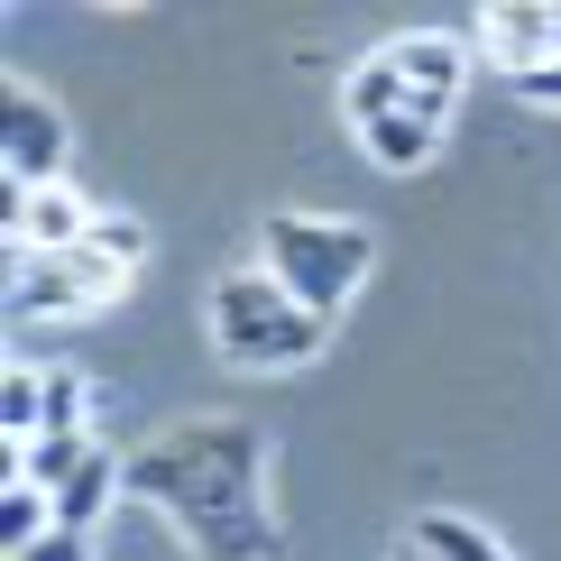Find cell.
I'll return each instance as SVG.
<instances>
[{
    "mask_svg": "<svg viewBox=\"0 0 561 561\" xmlns=\"http://www.w3.org/2000/svg\"><path fill=\"white\" fill-rule=\"evenodd\" d=\"M83 460H92V442H83V433H37V442H19V479L46 488V497H56V488L75 479Z\"/></svg>",
    "mask_w": 561,
    "mask_h": 561,
    "instance_id": "cell-13",
    "label": "cell"
},
{
    "mask_svg": "<svg viewBox=\"0 0 561 561\" xmlns=\"http://www.w3.org/2000/svg\"><path fill=\"white\" fill-rule=\"evenodd\" d=\"M0 433L10 442H37L46 433V368H0Z\"/></svg>",
    "mask_w": 561,
    "mask_h": 561,
    "instance_id": "cell-14",
    "label": "cell"
},
{
    "mask_svg": "<svg viewBox=\"0 0 561 561\" xmlns=\"http://www.w3.org/2000/svg\"><path fill=\"white\" fill-rule=\"evenodd\" d=\"M341 102H350V121H359V129H378V121H396V111L414 102V92H405V65H396V56H368L359 75L341 83Z\"/></svg>",
    "mask_w": 561,
    "mask_h": 561,
    "instance_id": "cell-10",
    "label": "cell"
},
{
    "mask_svg": "<svg viewBox=\"0 0 561 561\" xmlns=\"http://www.w3.org/2000/svg\"><path fill=\"white\" fill-rule=\"evenodd\" d=\"M19 561H92V534H46V543L19 552Z\"/></svg>",
    "mask_w": 561,
    "mask_h": 561,
    "instance_id": "cell-19",
    "label": "cell"
},
{
    "mask_svg": "<svg viewBox=\"0 0 561 561\" xmlns=\"http://www.w3.org/2000/svg\"><path fill=\"white\" fill-rule=\"evenodd\" d=\"M516 102H534V111H561V56H552V65H534V75H516Z\"/></svg>",
    "mask_w": 561,
    "mask_h": 561,
    "instance_id": "cell-18",
    "label": "cell"
},
{
    "mask_svg": "<svg viewBox=\"0 0 561 561\" xmlns=\"http://www.w3.org/2000/svg\"><path fill=\"white\" fill-rule=\"evenodd\" d=\"M433 138H442V121H433V111H396V121H378V129H368V157H378V167L387 175H414V167H424V157H433Z\"/></svg>",
    "mask_w": 561,
    "mask_h": 561,
    "instance_id": "cell-11",
    "label": "cell"
},
{
    "mask_svg": "<svg viewBox=\"0 0 561 561\" xmlns=\"http://www.w3.org/2000/svg\"><path fill=\"white\" fill-rule=\"evenodd\" d=\"M213 332H221V359L230 368H295V359L322 350L332 322L304 313L267 267H249V276H221V286H213Z\"/></svg>",
    "mask_w": 561,
    "mask_h": 561,
    "instance_id": "cell-3",
    "label": "cell"
},
{
    "mask_svg": "<svg viewBox=\"0 0 561 561\" xmlns=\"http://www.w3.org/2000/svg\"><path fill=\"white\" fill-rule=\"evenodd\" d=\"M387 56L405 65V92H414V111H433V121H451L460 83H470V46H460V37H396Z\"/></svg>",
    "mask_w": 561,
    "mask_h": 561,
    "instance_id": "cell-7",
    "label": "cell"
},
{
    "mask_svg": "<svg viewBox=\"0 0 561 561\" xmlns=\"http://www.w3.org/2000/svg\"><path fill=\"white\" fill-rule=\"evenodd\" d=\"M396 561H433V552H424V543H414V534H405V543H396Z\"/></svg>",
    "mask_w": 561,
    "mask_h": 561,
    "instance_id": "cell-20",
    "label": "cell"
},
{
    "mask_svg": "<svg viewBox=\"0 0 561 561\" xmlns=\"http://www.w3.org/2000/svg\"><path fill=\"white\" fill-rule=\"evenodd\" d=\"M92 249H102L111 267H138V259H148V221H121V213H102V221H92Z\"/></svg>",
    "mask_w": 561,
    "mask_h": 561,
    "instance_id": "cell-17",
    "label": "cell"
},
{
    "mask_svg": "<svg viewBox=\"0 0 561 561\" xmlns=\"http://www.w3.org/2000/svg\"><path fill=\"white\" fill-rule=\"evenodd\" d=\"M46 534H56V497H46V488H28V479L0 488V552L19 561V552H37Z\"/></svg>",
    "mask_w": 561,
    "mask_h": 561,
    "instance_id": "cell-12",
    "label": "cell"
},
{
    "mask_svg": "<svg viewBox=\"0 0 561 561\" xmlns=\"http://www.w3.org/2000/svg\"><path fill=\"white\" fill-rule=\"evenodd\" d=\"M259 249H267V276L304 304V313H322V322L350 304V286H359L368 259H378V240H368L359 221H313V213L259 221Z\"/></svg>",
    "mask_w": 561,
    "mask_h": 561,
    "instance_id": "cell-2",
    "label": "cell"
},
{
    "mask_svg": "<svg viewBox=\"0 0 561 561\" xmlns=\"http://www.w3.org/2000/svg\"><path fill=\"white\" fill-rule=\"evenodd\" d=\"M259 470H267V451H259L249 424H194V433H175L167 451L129 460V488L167 506L175 534L203 561H276V525H267Z\"/></svg>",
    "mask_w": 561,
    "mask_h": 561,
    "instance_id": "cell-1",
    "label": "cell"
},
{
    "mask_svg": "<svg viewBox=\"0 0 561 561\" xmlns=\"http://www.w3.org/2000/svg\"><path fill=\"white\" fill-rule=\"evenodd\" d=\"M479 46L506 65V75H534V65H552V10L497 0V10H479Z\"/></svg>",
    "mask_w": 561,
    "mask_h": 561,
    "instance_id": "cell-8",
    "label": "cell"
},
{
    "mask_svg": "<svg viewBox=\"0 0 561 561\" xmlns=\"http://www.w3.org/2000/svg\"><path fill=\"white\" fill-rule=\"evenodd\" d=\"M65 148H75V129L56 121V102L28 92V83H0V175L56 184L65 175Z\"/></svg>",
    "mask_w": 561,
    "mask_h": 561,
    "instance_id": "cell-5",
    "label": "cell"
},
{
    "mask_svg": "<svg viewBox=\"0 0 561 561\" xmlns=\"http://www.w3.org/2000/svg\"><path fill=\"white\" fill-rule=\"evenodd\" d=\"M414 543H424L433 561H506L479 525H460V516H424V525H414Z\"/></svg>",
    "mask_w": 561,
    "mask_h": 561,
    "instance_id": "cell-15",
    "label": "cell"
},
{
    "mask_svg": "<svg viewBox=\"0 0 561 561\" xmlns=\"http://www.w3.org/2000/svg\"><path fill=\"white\" fill-rule=\"evenodd\" d=\"M129 267H111L102 249H10V313L19 322H56V313H92V304H111Z\"/></svg>",
    "mask_w": 561,
    "mask_h": 561,
    "instance_id": "cell-4",
    "label": "cell"
},
{
    "mask_svg": "<svg viewBox=\"0 0 561 561\" xmlns=\"http://www.w3.org/2000/svg\"><path fill=\"white\" fill-rule=\"evenodd\" d=\"M83 414H92V396L75 368H46V433H83Z\"/></svg>",
    "mask_w": 561,
    "mask_h": 561,
    "instance_id": "cell-16",
    "label": "cell"
},
{
    "mask_svg": "<svg viewBox=\"0 0 561 561\" xmlns=\"http://www.w3.org/2000/svg\"><path fill=\"white\" fill-rule=\"evenodd\" d=\"M121 488H129V470L102 451V442H92V460L56 488V534H92V525L111 516V497H121Z\"/></svg>",
    "mask_w": 561,
    "mask_h": 561,
    "instance_id": "cell-9",
    "label": "cell"
},
{
    "mask_svg": "<svg viewBox=\"0 0 561 561\" xmlns=\"http://www.w3.org/2000/svg\"><path fill=\"white\" fill-rule=\"evenodd\" d=\"M92 203L75 184H19L0 175V230H10V249H83L92 240Z\"/></svg>",
    "mask_w": 561,
    "mask_h": 561,
    "instance_id": "cell-6",
    "label": "cell"
}]
</instances>
